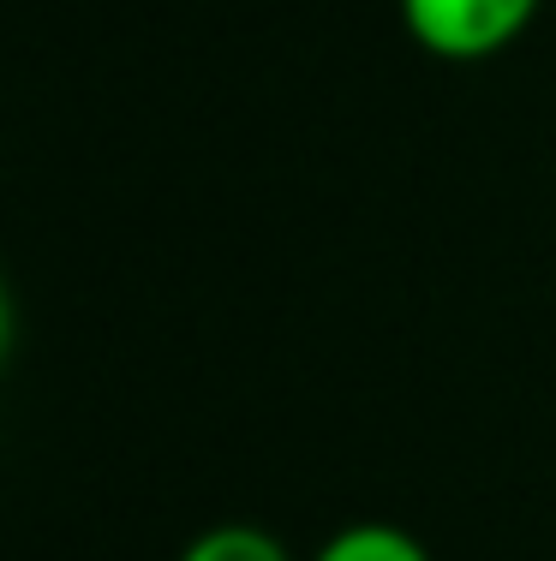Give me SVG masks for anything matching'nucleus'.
I'll list each match as a JSON object with an SVG mask.
<instances>
[{
  "instance_id": "nucleus-1",
  "label": "nucleus",
  "mask_w": 556,
  "mask_h": 561,
  "mask_svg": "<svg viewBox=\"0 0 556 561\" xmlns=\"http://www.w3.org/2000/svg\"><path fill=\"white\" fill-rule=\"evenodd\" d=\"M538 0H401L413 43L436 60H491L533 24Z\"/></svg>"
},
{
  "instance_id": "nucleus-2",
  "label": "nucleus",
  "mask_w": 556,
  "mask_h": 561,
  "mask_svg": "<svg viewBox=\"0 0 556 561\" xmlns=\"http://www.w3.org/2000/svg\"><path fill=\"white\" fill-rule=\"evenodd\" d=\"M311 561H431V556L413 531L383 526V519H353V526H341Z\"/></svg>"
},
{
  "instance_id": "nucleus-3",
  "label": "nucleus",
  "mask_w": 556,
  "mask_h": 561,
  "mask_svg": "<svg viewBox=\"0 0 556 561\" xmlns=\"http://www.w3.org/2000/svg\"><path fill=\"white\" fill-rule=\"evenodd\" d=\"M180 561H294L263 526H209L185 543Z\"/></svg>"
},
{
  "instance_id": "nucleus-4",
  "label": "nucleus",
  "mask_w": 556,
  "mask_h": 561,
  "mask_svg": "<svg viewBox=\"0 0 556 561\" xmlns=\"http://www.w3.org/2000/svg\"><path fill=\"white\" fill-rule=\"evenodd\" d=\"M12 335H19V317H12V293H7V280H0V365H7V353H12Z\"/></svg>"
}]
</instances>
